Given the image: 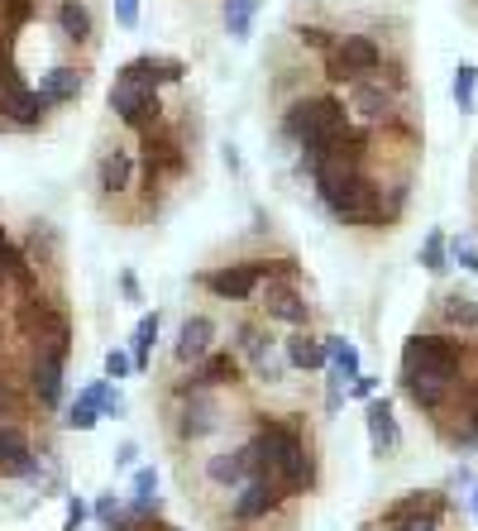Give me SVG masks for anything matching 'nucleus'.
<instances>
[{
    "label": "nucleus",
    "mask_w": 478,
    "mask_h": 531,
    "mask_svg": "<svg viewBox=\"0 0 478 531\" xmlns=\"http://www.w3.org/2000/svg\"><path fill=\"white\" fill-rule=\"evenodd\" d=\"M283 134L302 144L306 163L326 158L340 139L349 134V120H345V106L335 96H306V101H292L283 115Z\"/></svg>",
    "instance_id": "f03ea898"
},
{
    "label": "nucleus",
    "mask_w": 478,
    "mask_h": 531,
    "mask_svg": "<svg viewBox=\"0 0 478 531\" xmlns=\"http://www.w3.org/2000/svg\"><path fill=\"white\" fill-rule=\"evenodd\" d=\"M349 106L364 115V120H373V125H378V120H392V111H397L392 91H383V82H369V77L349 87Z\"/></svg>",
    "instance_id": "9b49d317"
},
{
    "label": "nucleus",
    "mask_w": 478,
    "mask_h": 531,
    "mask_svg": "<svg viewBox=\"0 0 478 531\" xmlns=\"http://www.w3.org/2000/svg\"><path fill=\"white\" fill-rule=\"evenodd\" d=\"M326 359H330L326 340H311V335H292V340H287V364H292V369H306V374H311V369H321Z\"/></svg>",
    "instance_id": "a211bd4d"
},
{
    "label": "nucleus",
    "mask_w": 478,
    "mask_h": 531,
    "mask_svg": "<svg viewBox=\"0 0 478 531\" xmlns=\"http://www.w3.org/2000/svg\"><path fill=\"white\" fill-rule=\"evenodd\" d=\"M273 273V264H230V268H216V273H206L201 283L216 292V297H230V302H244V297H254V288H259L263 278Z\"/></svg>",
    "instance_id": "423d86ee"
},
{
    "label": "nucleus",
    "mask_w": 478,
    "mask_h": 531,
    "mask_svg": "<svg viewBox=\"0 0 478 531\" xmlns=\"http://www.w3.org/2000/svg\"><path fill=\"white\" fill-rule=\"evenodd\" d=\"M474 517H478V484H474Z\"/></svg>",
    "instance_id": "c9c22d12"
},
{
    "label": "nucleus",
    "mask_w": 478,
    "mask_h": 531,
    "mask_svg": "<svg viewBox=\"0 0 478 531\" xmlns=\"http://www.w3.org/2000/svg\"><path fill=\"white\" fill-rule=\"evenodd\" d=\"M211 340H216V321H211V316H187L182 331H177V359H182V364L206 359V354H211Z\"/></svg>",
    "instance_id": "f8f14e48"
},
{
    "label": "nucleus",
    "mask_w": 478,
    "mask_h": 531,
    "mask_svg": "<svg viewBox=\"0 0 478 531\" xmlns=\"http://www.w3.org/2000/svg\"><path fill=\"white\" fill-rule=\"evenodd\" d=\"M87 503H82V498H72V503H67V531H82V522H87Z\"/></svg>",
    "instance_id": "cd10ccee"
},
{
    "label": "nucleus",
    "mask_w": 478,
    "mask_h": 531,
    "mask_svg": "<svg viewBox=\"0 0 478 531\" xmlns=\"http://www.w3.org/2000/svg\"><path fill=\"white\" fill-rule=\"evenodd\" d=\"M44 111H48L44 96L24 87L15 67H5V72H0V115H10L15 125H39V120H44Z\"/></svg>",
    "instance_id": "39448f33"
},
{
    "label": "nucleus",
    "mask_w": 478,
    "mask_h": 531,
    "mask_svg": "<svg viewBox=\"0 0 478 531\" xmlns=\"http://www.w3.org/2000/svg\"><path fill=\"white\" fill-rule=\"evenodd\" d=\"M450 254H455V264H459V268L478 273V244H474V240H455V244H450Z\"/></svg>",
    "instance_id": "b1692460"
},
{
    "label": "nucleus",
    "mask_w": 478,
    "mask_h": 531,
    "mask_svg": "<svg viewBox=\"0 0 478 531\" xmlns=\"http://www.w3.org/2000/svg\"><path fill=\"white\" fill-rule=\"evenodd\" d=\"M474 82H478V67L459 63V72H455V106L459 111H474Z\"/></svg>",
    "instance_id": "4be33fe9"
},
{
    "label": "nucleus",
    "mask_w": 478,
    "mask_h": 531,
    "mask_svg": "<svg viewBox=\"0 0 478 531\" xmlns=\"http://www.w3.org/2000/svg\"><path fill=\"white\" fill-rule=\"evenodd\" d=\"M120 288H125V297H130V302H139V283H134V273H125V278H120Z\"/></svg>",
    "instance_id": "2f4dec72"
},
{
    "label": "nucleus",
    "mask_w": 478,
    "mask_h": 531,
    "mask_svg": "<svg viewBox=\"0 0 478 531\" xmlns=\"http://www.w3.org/2000/svg\"><path fill=\"white\" fill-rule=\"evenodd\" d=\"M82 72L77 67H53V72H44V82H39V96H44L48 106H63V101H77L82 96Z\"/></svg>",
    "instance_id": "ddd939ff"
},
{
    "label": "nucleus",
    "mask_w": 478,
    "mask_h": 531,
    "mask_svg": "<svg viewBox=\"0 0 478 531\" xmlns=\"http://www.w3.org/2000/svg\"><path fill=\"white\" fill-rule=\"evenodd\" d=\"M115 512H120L115 498H101V503H96V517H106V522H115Z\"/></svg>",
    "instance_id": "7c9ffc66"
},
{
    "label": "nucleus",
    "mask_w": 478,
    "mask_h": 531,
    "mask_svg": "<svg viewBox=\"0 0 478 531\" xmlns=\"http://www.w3.org/2000/svg\"><path fill=\"white\" fill-rule=\"evenodd\" d=\"M474 201H478V163H474Z\"/></svg>",
    "instance_id": "f704fd0d"
},
{
    "label": "nucleus",
    "mask_w": 478,
    "mask_h": 531,
    "mask_svg": "<svg viewBox=\"0 0 478 531\" xmlns=\"http://www.w3.org/2000/svg\"><path fill=\"white\" fill-rule=\"evenodd\" d=\"M5 249H10V244H5V230H0V264H5Z\"/></svg>",
    "instance_id": "473e14b6"
},
{
    "label": "nucleus",
    "mask_w": 478,
    "mask_h": 531,
    "mask_svg": "<svg viewBox=\"0 0 478 531\" xmlns=\"http://www.w3.org/2000/svg\"><path fill=\"white\" fill-rule=\"evenodd\" d=\"M469 15H474V20H478V0H469Z\"/></svg>",
    "instance_id": "72a5a7b5"
},
{
    "label": "nucleus",
    "mask_w": 478,
    "mask_h": 531,
    "mask_svg": "<svg viewBox=\"0 0 478 531\" xmlns=\"http://www.w3.org/2000/svg\"><path fill=\"white\" fill-rule=\"evenodd\" d=\"M369 436H373V450H378V455H392V450L402 445L388 402H369Z\"/></svg>",
    "instance_id": "dca6fc26"
},
{
    "label": "nucleus",
    "mask_w": 478,
    "mask_h": 531,
    "mask_svg": "<svg viewBox=\"0 0 478 531\" xmlns=\"http://www.w3.org/2000/svg\"><path fill=\"white\" fill-rule=\"evenodd\" d=\"M130 173H134V158L130 149H110L106 158H101V192H125L130 187Z\"/></svg>",
    "instance_id": "f3484780"
},
{
    "label": "nucleus",
    "mask_w": 478,
    "mask_h": 531,
    "mask_svg": "<svg viewBox=\"0 0 478 531\" xmlns=\"http://www.w3.org/2000/svg\"><path fill=\"white\" fill-rule=\"evenodd\" d=\"M302 44L306 48H335V44H330V29H321V24H306V29H302Z\"/></svg>",
    "instance_id": "bb28decb"
},
{
    "label": "nucleus",
    "mask_w": 478,
    "mask_h": 531,
    "mask_svg": "<svg viewBox=\"0 0 478 531\" xmlns=\"http://www.w3.org/2000/svg\"><path fill=\"white\" fill-rule=\"evenodd\" d=\"M177 436L182 441H206L220 426V402L206 388H182V412H177Z\"/></svg>",
    "instance_id": "20e7f679"
},
{
    "label": "nucleus",
    "mask_w": 478,
    "mask_h": 531,
    "mask_svg": "<svg viewBox=\"0 0 478 531\" xmlns=\"http://www.w3.org/2000/svg\"><path fill=\"white\" fill-rule=\"evenodd\" d=\"M373 388H378V378H369V374H359L354 383H349V393H354V398H373Z\"/></svg>",
    "instance_id": "c85d7f7f"
},
{
    "label": "nucleus",
    "mask_w": 478,
    "mask_h": 531,
    "mask_svg": "<svg viewBox=\"0 0 478 531\" xmlns=\"http://www.w3.org/2000/svg\"><path fill=\"white\" fill-rule=\"evenodd\" d=\"M115 20H120V29H134L139 24V0H115Z\"/></svg>",
    "instance_id": "a878e982"
},
{
    "label": "nucleus",
    "mask_w": 478,
    "mask_h": 531,
    "mask_svg": "<svg viewBox=\"0 0 478 531\" xmlns=\"http://www.w3.org/2000/svg\"><path fill=\"white\" fill-rule=\"evenodd\" d=\"M383 67V44L369 39V34H345L335 44V63H330V77H349V82H364L369 72Z\"/></svg>",
    "instance_id": "7ed1b4c3"
},
{
    "label": "nucleus",
    "mask_w": 478,
    "mask_h": 531,
    "mask_svg": "<svg viewBox=\"0 0 478 531\" xmlns=\"http://www.w3.org/2000/svg\"><path fill=\"white\" fill-rule=\"evenodd\" d=\"M268 316H278L287 326H306V321H311V307H306L297 292H268Z\"/></svg>",
    "instance_id": "aec40b11"
},
{
    "label": "nucleus",
    "mask_w": 478,
    "mask_h": 531,
    "mask_svg": "<svg viewBox=\"0 0 478 531\" xmlns=\"http://www.w3.org/2000/svg\"><path fill=\"white\" fill-rule=\"evenodd\" d=\"M464 383V345L455 335H412L402 350V393L421 412H445Z\"/></svg>",
    "instance_id": "f257e3e1"
},
{
    "label": "nucleus",
    "mask_w": 478,
    "mask_h": 531,
    "mask_svg": "<svg viewBox=\"0 0 478 531\" xmlns=\"http://www.w3.org/2000/svg\"><path fill=\"white\" fill-rule=\"evenodd\" d=\"M278 498H283V488L268 484V479L244 484L235 493V522H259V517H268V512L278 508Z\"/></svg>",
    "instance_id": "1a4fd4ad"
},
{
    "label": "nucleus",
    "mask_w": 478,
    "mask_h": 531,
    "mask_svg": "<svg viewBox=\"0 0 478 531\" xmlns=\"http://www.w3.org/2000/svg\"><path fill=\"white\" fill-rule=\"evenodd\" d=\"M58 29L72 44H91L96 39V24H91V10L82 0H58Z\"/></svg>",
    "instance_id": "2eb2a0df"
},
{
    "label": "nucleus",
    "mask_w": 478,
    "mask_h": 531,
    "mask_svg": "<svg viewBox=\"0 0 478 531\" xmlns=\"http://www.w3.org/2000/svg\"><path fill=\"white\" fill-rule=\"evenodd\" d=\"M130 369H134V359L125 350H110L106 354V378H130Z\"/></svg>",
    "instance_id": "393cba45"
},
{
    "label": "nucleus",
    "mask_w": 478,
    "mask_h": 531,
    "mask_svg": "<svg viewBox=\"0 0 478 531\" xmlns=\"http://www.w3.org/2000/svg\"><path fill=\"white\" fill-rule=\"evenodd\" d=\"M29 20V0H10V24H24Z\"/></svg>",
    "instance_id": "c756f323"
},
{
    "label": "nucleus",
    "mask_w": 478,
    "mask_h": 531,
    "mask_svg": "<svg viewBox=\"0 0 478 531\" xmlns=\"http://www.w3.org/2000/svg\"><path fill=\"white\" fill-rule=\"evenodd\" d=\"M110 111L120 115L125 125H149V120H158V96H153V87H144V82H115L110 87Z\"/></svg>",
    "instance_id": "0eeeda50"
},
{
    "label": "nucleus",
    "mask_w": 478,
    "mask_h": 531,
    "mask_svg": "<svg viewBox=\"0 0 478 531\" xmlns=\"http://www.w3.org/2000/svg\"><path fill=\"white\" fill-rule=\"evenodd\" d=\"M421 264L431 268V273H445V235H440V230H435V235H426V249H421Z\"/></svg>",
    "instance_id": "5701e85b"
},
{
    "label": "nucleus",
    "mask_w": 478,
    "mask_h": 531,
    "mask_svg": "<svg viewBox=\"0 0 478 531\" xmlns=\"http://www.w3.org/2000/svg\"><path fill=\"white\" fill-rule=\"evenodd\" d=\"M106 393H110V383H91L87 393L72 402V412H67V426H72V431H91L96 421L106 417Z\"/></svg>",
    "instance_id": "4468645a"
},
{
    "label": "nucleus",
    "mask_w": 478,
    "mask_h": 531,
    "mask_svg": "<svg viewBox=\"0 0 478 531\" xmlns=\"http://www.w3.org/2000/svg\"><path fill=\"white\" fill-rule=\"evenodd\" d=\"M153 340H158V311H149V316L134 326V369H149Z\"/></svg>",
    "instance_id": "412c9836"
},
{
    "label": "nucleus",
    "mask_w": 478,
    "mask_h": 531,
    "mask_svg": "<svg viewBox=\"0 0 478 531\" xmlns=\"http://www.w3.org/2000/svg\"><path fill=\"white\" fill-rule=\"evenodd\" d=\"M259 10H263V0H225V34H230L235 44H244Z\"/></svg>",
    "instance_id": "6ab92c4d"
},
{
    "label": "nucleus",
    "mask_w": 478,
    "mask_h": 531,
    "mask_svg": "<svg viewBox=\"0 0 478 531\" xmlns=\"http://www.w3.org/2000/svg\"><path fill=\"white\" fill-rule=\"evenodd\" d=\"M63 359H67L63 340H48L39 359H34V393H39L44 407H58V398H63Z\"/></svg>",
    "instance_id": "6e6552de"
},
{
    "label": "nucleus",
    "mask_w": 478,
    "mask_h": 531,
    "mask_svg": "<svg viewBox=\"0 0 478 531\" xmlns=\"http://www.w3.org/2000/svg\"><path fill=\"white\" fill-rule=\"evenodd\" d=\"M435 311H440V321H445V335L478 331V297H469V292H445V297L435 302Z\"/></svg>",
    "instance_id": "9d476101"
}]
</instances>
